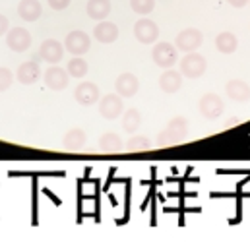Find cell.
Wrapping results in <instances>:
<instances>
[{"label":"cell","mask_w":250,"mask_h":242,"mask_svg":"<svg viewBox=\"0 0 250 242\" xmlns=\"http://www.w3.org/2000/svg\"><path fill=\"white\" fill-rule=\"evenodd\" d=\"M87 143V136L82 128H70L62 138V147L66 151H82Z\"/></svg>","instance_id":"cell-17"},{"label":"cell","mask_w":250,"mask_h":242,"mask_svg":"<svg viewBox=\"0 0 250 242\" xmlns=\"http://www.w3.org/2000/svg\"><path fill=\"white\" fill-rule=\"evenodd\" d=\"M142 126V115L138 109H128L123 113V128L128 134H134Z\"/></svg>","instance_id":"cell-23"},{"label":"cell","mask_w":250,"mask_h":242,"mask_svg":"<svg viewBox=\"0 0 250 242\" xmlns=\"http://www.w3.org/2000/svg\"><path fill=\"white\" fill-rule=\"evenodd\" d=\"M233 8H245L247 6V2H250V0H227Z\"/></svg>","instance_id":"cell-30"},{"label":"cell","mask_w":250,"mask_h":242,"mask_svg":"<svg viewBox=\"0 0 250 242\" xmlns=\"http://www.w3.org/2000/svg\"><path fill=\"white\" fill-rule=\"evenodd\" d=\"M138 89H140V80L130 72L121 74L117 78V81H115V91L121 97H134L138 93Z\"/></svg>","instance_id":"cell-14"},{"label":"cell","mask_w":250,"mask_h":242,"mask_svg":"<svg viewBox=\"0 0 250 242\" xmlns=\"http://www.w3.org/2000/svg\"><path fill=\"white\" fill-rule=\"evenodd\" d=\"M93 37H95L99 43H103V45H111V43H115V41L119 39V27H117V23L103 20V21H99V23L95 25Z\"/></svg>","instance_id":"cell-16"},{"label":"cell","mask_w":250,"mask_h":242,"mask_svg":"<svg viewBox=\"0 0 250 242\" xmlns=\"http://www.w3.org/2000/svg\"><path fill=\"white\" fill-rule=\"evenodd\" d=\"M68 70H64L61 66H51L45 74H43V81H45V85L49 87V89H53V91H62L68 87Z\"/></svg>","instance_id":"cell-11"},{"label":"cell","mask_w":250,"mask_h":242,"mask_svg":"<svg viewBox=\"0 0 250 242\" xmlns=\"http://www.w3.org/2000/svg\"><path fill=\"white\" fill-rule=\"evenodd\" d=\"M125 113V103H123V97L117 93V95H103L99 99V115L107 121H115L119 119L121 115Z\"/></svg>","instance_id":"cell-7"},{"label":"cell","mask_w":250,"mask_h":242,"mask_svg":"<svg viewBox=\"0 0 250 242\" xmlns=\"http://www.w3.org/2000/svg\"><path fill=\"white\" fill-rule=\"evenodd\" d=\"M151 147H153V143H151V140L146 138V136H134V138L128 140V143H126V151H147V149H151Z\"/></svg>","instance_id":"cell-25"},{"label":"cell","mask_w":250,"mask_h":242,"mask_svg":"<svg viewBox=\"0 0 250 242\" xmlns=\"http://www.w3.org/2000/svg\"><path fill=\"white\" fill-rule=\"evenodd\" d=\"M47 2H49V6H51L53 10H66L72 0H47Z\"/></svg>","instance_id":"cell-28"},{"label":"cell","mask_w":250,"mask_h":242,"mask_svg":"<svg viewBox=\"0 0 250 242\" xmlns=\"http://www.w3.org/2000/svg\"><path fill=\"white\" fill-rule=\"evenodd\" d=\"M18 14L23 21H37L43 14V6L39 0H20Z\"/></svg>","instance_id":"cell-19"},{"label":"cell","mask_w":250,"mask_h":242,"mask_svg":"<svg viewBox=\"0 0 250 242\" xmlns=\"http://www.w3.org/2000/svg\"><path fill=\"white\" fill-rule=\"evenodd\" d=\"M16 78H18L20 83L31 85V83H35V81L41 78V68H39V64L35 60L23 62V64H20V68H18V72H16Z\"/></svg>","instance_id":"cell-18"},{"label":"cell","mask_w":250,"mask_h":242,"mask_svg":"<svg viewBox=\"0 0 250 242\" xmlns=\"http://www.w3.org/2000/svg\"><path fill=\"white\" fill-rule=\"evenodd\" d=\"M14 83V74L10 68H0V93L10 89V85Z\"/></svg>","instance_id":"cell-27"},{"label":"cell","mask_w":250,"mask_h":242,"mask_svg":"<svg viewBox=\"0 0 250 242\" xmlns=\"http://www.w3.org/2000/svg\"><path fill=\"white\" fill-rule=\"evenodd\" d=\"M66 70H68V74H70L72 78L82 80V78H85V76H87L89 66H87V62L83 60L82 57H74L72 60L66 64Z\"/></svg>","instance_id":"cell-24"},{"label":"cell","mask_w":250,"mask_h":242,"mask_svg":"<svg viewBox=\"0 0 250 242\" xmlns=\"http://www.w3.org/2000/svg\"><path fill=\"white\" fill-rule=\"evenodd\" d=\"M215 49L223 55H233L237 49H239V39L235 33L231 31H223L215 37Z\"/></svg>","instance_id":"cell-22"},{"label":"cell","mask_w":250,"mask_h":242,"mask_svg":"<svg viewBox=\"0 0 250 242\" xmlns=\"http://www.w3.org/2000/svg\"><path fill=\"white\" fill-rule=\"evenodd\" d=\"M8 29H10V21H8L6 16L0 14V37H2L4 33H8Z\"/></svg>","instance_id":"cell-29"},{"label":"cell","mask_w":250,"mask_h":242,"mask_svg":"<svg viewBox=\"0 0 250 242\" xmlns=\"http://www.w3.org/2000/svg\"><path fill=\"white\" fill-rule=\"evenodd\" d=\"M64 57V43L57 39H47L43 41L41 49H39V59L45 60L47 64H59Z\"/></svg>","instance_id":"cell-12"},{"label":"cell","mask_w":250,"mask_h":242,"mask_svg":"<svg viewBox=\"0 0 250 242\" xmlns=\"http://www.w3.org/2000/svg\"><path fill=\"white\" fill-rule=\"evenodd\" d=\"M74 97L80 105L83 107H91L95 105L99 99H101V93H99V87L93 83V81H82L76 89H74Z\"/></svg>","instance_id":"cell-10"},{"label":"cell","mask_w":250,"mask_h":242,"mask_svg":"<svg viewBox=\"0 0 250 242\" xmlns=\"http://www.w3.org/2000/svg\"><path fill=\"white\" fill-rule=\"evenodd\" d=\"M151 59L153 62L163 68V70H169L173 68L177 62H179V49L167 41H161V43H155L153 49H151Z\"/></svg>","instance_id":"cell-2"},{"label":"cell","mask_w":250,"mask_h":242,"mask_svg":"<svg viewBox=\"0 0 250 242\" xmlns=\"http://www.w3.org/2000/svg\"><path fill=\"white\" fill-rule=\"evenodd\" d=\"M113 6H111V0H89L87 6H85V12L91 20L95 21H103L105 18H109Z\"/></svg>","instance_id":"cell-21"},{"label":"cell","mask_w":250,"mask_h":242,"mask_svg":"<svg viewBox=\"0 0 250 242\" xmlns=\"http://www.w3.org/2000/svg\"><path fill=\"white\" fill-rule=\"evenodd\" d=\"M183 78H185V76L181 74V70H173V68L165 70V72L161 74V78H159V87H161V91L167 93V95L177 93V91L183 87Z\"/></svg>","instance_id":"cell-13"},{"label":"cell","mask_w":250,"mask_h":242,"mask_svg":"<svg viewBox=\"0 0 250 242\" xmlns=\"http://www.w3.org/2000/svg\"><path fill=\"white\" fill-rule=\"evenodd\" d=\"M225 95L235 103H247L250 99V85L243 80H231L225 85Z\"/></svg>","instance_id":"cell-15"},{"label":"cell","mask_w":250,"mask_h":242,"mask_svg":"<svg viewBox=\"0 0 250 242\" xmlns=\"http://www.w3.org/2000/svg\"><path fill=\"white\" fill-rule=\"evenodd\" d=\"M198 109H200V115H202L204 119L215 121V119H219V117L223 115L225 105H223V99H221L219 95H215V93H206V95L200 99Z\"/></svg>","instance_id":"cell-5"},{"label":"cell","mask_w":250,"mask_h":242,"mask_svg":"<svg viewBox=\"0 0 250 242\" xmlns=\"http://www.w3.org/2000/svg\"><path fill=\"white\" fill-rule=\"evenodd\" d=\"M134 37L144 45H153L159 39V25L149 18H140L134 23Z\"/></svg>","instance_id":"cell-4"},{"label":"cell","mask_w":250,"mask_h":242,"mask_svg":"<svg viewBox=\"0 0 250 242\" xmlns=\"http://www.w3.org/2000/svg\"><path fill=\"white\" fill-rule=\"evenodd\" d=\"M130 8H132L138 16H147V14L153 12L155 0H130Z\"/></svg>","instance_id":"cell-26"},{"label":"cell","mask_w":250,"mask_h":242,"mask_svg":"<svg viewBox=\"0 0 250 242\" xmlns=\"http://www.w3.org/2000/svg\"><path fill=\"white\" fill-rule=\"evenodd\" d=\"M204 43V35L200 29L196 27H188V29H183L177 39H175V47L183 53H194L196 49H200V45Z\"/></svg>","instance_id":"cell-8"},{"label":"cell","mask_w":250,"mask_h":242,"mask_svg":"<svg viewBox=\"0 0 250 242\" xmlns=\"http://www.w3.org/2000/svg\"><path fill=\"white\" fill-rule=\"evenodd\" d=\"M179 70H181V74L185 78H188V80H198V78H202L206 74L208 60L202 55H198L196 51L194 53H187L185 59L179 64Z\"/></svg>","instance_id":"cell-3"},{"label":"cell","mask_w":250,"mask_h":242,"mask_svg":"<svg viewBox=\"0 0 250 242\" xmlns=\"http://www.w3.org/2000/svg\"><path fill=\"white\" fill-rule=\"evenodd\" d=\"M188 134V121L185 117H175L173 121L165 126L163 132H159L157 136V143L167 147V145H175L181 143Z\"/></svg>","instance_id":"cell-1"},{"label":"cell","mask_w":250,"mask_h":242,"mask_svg":"<svg viewBox=\"0 0 250 242\" xmlns=\"http://www.w3.org/2000/svg\"><path fill=\"white\" fill-rule=\"evenodd\" d=\"M64 49L74 57H83L91 49V39L83 31H72L64 39Z\"/></svg>","instance_id":"cell-6"},{"label":"cell","mask_w":250,"mask_h":242,"mask_svg":"<svg viewBox=\"0 0 250 242\" xmlns=\"http://www.w3.org/2000/svg\"><path fill=\"white\" fill-rule=\"evenodd\" d=\"M6 45L14 53H25L31 47V33L25 27H14L6 33Z\"/></svg>","instance_id":"cell-9"},{"label":"cell","mask_w":250,"mask_h":242,"mask_svg":"<svg viewBox=\"0 0 250 242\" xmlns=\"http://www.w3.org/2000/svg\"><path fill=\"white\" fill-rule=\"evenodd\" d=\"M126 149V143L123 141V138L115 132H107L99 138V151L103 153H121Z\"/></svg>","instance_id":"cell-20"}]
</instances>
